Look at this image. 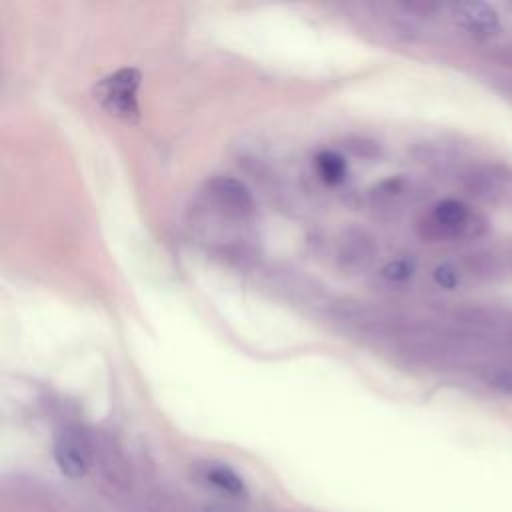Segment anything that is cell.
I'll list each match as a JSON object with an SVG mask.
<instances>
[{
    "mask_svg": "<svg viewBox=\"0 0 512 512\" xmlns=\"http://www.w3.org/2000/svg\"><path fill=\"white\" fill-rule=\"evenodd\" d=\"M450 10L454 22L476 40H492L502 32L500 14L488 2H462Z\"/></svg>",
    "mask_w": 512,
    "mask_h": 512,
    "instance_id": "8992f818",
    "label": "cell"
},
{
    "mask_svg": "<svg viewBox=\"0 0 512 512\" xmlns=\"http://www.w3.org/2000/svg\"><path fill=\"white\" fill-rule=\"evenodd\" d=\"M494 56H496V60H498L502 66H506V68L512 70V42L498 46L496 52H494Z\"/></svg>",
    "mask_w": 512,
    "mask_h": 512,
    "instance_id": "9a60e30c",
    "label": "cell"
},
{
    "mask_svg": "<svg viewBox=\"0 0 512 512\" xmlns=\"http://www.w3.org/2000/svg\"><path fill=\"white\" fill-rule=\"evenodd\" d=\"M204 476L212 486H216L218 490H222L226 494L240 496L244 492V480L236 474V470H232L226 464H220V462L208 464L204 470Z\"/></svg>",
    "mask_w": 512,
    "mask_h": 512,
    "instance_id": "30bf717a",
    "label": "cell"
},
{
    "mask_svg": "<svg viewBox=\"0 0 512 512\" xmlns=\"http://www.w3.org/2000/svg\"><path fill=\"white\" fill-rule=\"evenodd\" d=\"M460 188L480 204H512V166L506 162H476L462 170Z\"/></svg>",
    "mask_w": 512,
    "mask_h": 512,
    "instance_id": "7a4b0ae2",
    "label": "cell"
},
{
    "mask_svg": "<svg viewBox=\"0 0 512 512\" xmlns=\"http://www.w3.org/2000/svg\"><path fill=\"white\" fill-rule=\"evenodd\" d=\"M374 258H376V242L368 232L360 228L346 230L336 242V262L340 268L348 272H358L370 266Z\"/></svg>",
    "mask_w": 512,
    "mask_h": 512,
    "instance_id": "52a82bcc",
    "label": "cell"
},
{
    "mask_svg": "<svg viewBox=\"0 0 512 512\" xmlns=\"http://www.w3.org/2000/svg\"><path fill=\"white\" fill-rule=\"evenodd\" d=\"M492 388H496L502 394H512V368L510 370H500L492 376L490 380Z\"/></svg>",
    "mask_w": 512,
    "mask_h": 512,
    "instance_id": "5bb4252c",
    "label": "cell"
},
{
    "mask_svg": "<svg viewBox=\"0 0 512 512\" xmlns=\"http://www.w3.org/2000/svg\"><path fill=\"white\" fill-rule=\"evenodd\" d=\"M314 168L316 174L326 182V184H340L346 178L348 172V164L344 160L342 154L334 152V150H322L316 154L314 158Z\"/></svg>",
    "mask_w": 512,
    "mask_h": 512,
    "instance_id": "9c48e42d",
    "label": "cell"
},
{
    "mask_svg": "<svg viewBox=\"0 0 512 512\" xmlns=\"http://www.w3.org/2000/svg\"><path fill=\"white\" fill-rule=\"evenodd\" d=\"M54 460L68 478H82L92 462V450L86 436L76 428H64L54 442Z\"/></svg>",
    "mask_w": 512,
    "mask_h": 512,
    "instance_id": "5b68a950",
    "label": "cell"
},
{
    "mask_svg": "<svg viewBox=\"0 0 512 512\" xmlns=\"http://www.w3.org/2000/svg\"><path fill=\"white\" fill-rule=\"evenodd\" d=\"M142 74L132 66L118 68L116 72L104 76L94 86L96 102L114 118L134 124L140 120V106H138V88H140Z\"/></svg>",
    "mask_w": 512,
    "mask_h": 512,
    "instance_id": "3957f363",
    "label": "cell"
},
{
    "mask_svg": "<svg viewBox=\"0 0 512 512\" xmlns=\"http://www.w3.org/2000/svg\"><path fill=\"white\" fill-rule=\"evenodd\" d=\"M412 194V184L406 176H392L388 180H382L372 190V200L378 206H394L408 200Z\"/></svg>",
    "mask_w": 512,
    "mask_h": 512,
    "instance_id": "ba28073f",
    "label": "cell"
},
{
    "mask_svg": "<svg viewBox=\"0 0 512 512\" xmlns=\"http://www.w3.org/2000/svg\"><path fill=\"white\" fill-rule=\"evenodd\" d=\"M432 278H434L436 286H440L444 290H456L462 282V268L456 262L444 260L432 270Z\"/></svg>",
    "mask_w": 512,
    "mask_h": 512,
    "instance_id": "4fadbf2b",
    "label": "cell"
},
{
    "mask_svg": "<svg viewBox=\"0 0 512 512\" xmlns=\"http://www.w3.org/2000/svg\"><path fill=\"white\" fill-rule=\"evenodd\" d=\"M488 230V220L462 198H442L428 208L418 222V234L426 242L472 240Z\"/></svg>",
    "mask_w": 512,
    "mask_h": 512,
    "instance_id": "6da1fadb",
    "label": "cell"
},
{
    "mask_svg": "<svg viewBox=\"0 0 512 512\" xmlns=\"http://www.w3.org/2000/svg\"><path fill=\"white\" fill-rule=\"evenodd\" d=\"M208 200L226 216L246 218L254 212V200L244 182L232 176H216L206 184Z\"/></svg>",
    "mask_w": 512,
    "mask_h": 512,
    "instance_id": "277c9868",
    "label": "cell"
},
{
    "mask_svg": "<svg viewBox=\"0 0 512 512\" xmlns=\"http://www.w3.org/2000/svg\"><path fill=\"white\" fill-rule=\"evenodd\" d=\"M416 272V262L410 256H398L392 258L384 268H382V278H386L388 282L394 284H402L406 280H410Z\"/></svg>",
    "mask_w": 512,
    "mask_h": 512,
    "instance_id": "7c38bea8",
    "label": "cell"
},
{
    "mask_svg": "<svg viewBox=\"0 0 512 512\" xmlns=\"http://www.w3.org/2000/svg\"><path fill=\"white\" fill-rule=\"evenodd\" d=\"M464 270L476 278L492 280L502 274V262L494 252H488V250L474 252V254H468V258L464 260Z\"/></svg>",
    "mask_w": 512,
    "mask_h": 512,
    "instance_id": "8fae6325",
    "label": "cell"
}]
</instances>
